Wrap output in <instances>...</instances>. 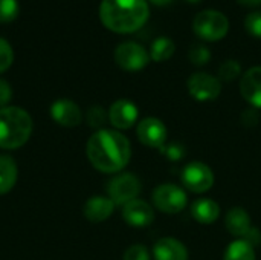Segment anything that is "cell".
Returning a JSON list of instances; mask_svg holds the SVG:
<instances>
[{"label":"cell","instance_id":"cell-9","mask_svg":"<svg viewBox=\"0 0 261 260\" xmlns=\"http://www.w3.org/2000/svg\"><path fill=\"white\" fill-rule=\"evenodd\" d=\"M188 92L197 101H214L222 92V83L206 72H196L188 78Z\"/></svg>","mask_w":261,"mask_h":260},{"label":"cell","instance_id":"cell-19","mask_svg":"<svg viewBox=\"0 0 261 260\" xmlns=\"http://www.w3.org/2000/svg\"><path fill=\"white\" fill-rule=\"evenodd\" d=\"M17 182V166L11 156H0V195L8 193Z\"/></svg>","mask_w":261,"mask_h":260},{"label":"cell","instance_id":"cell-26","mask_svg":"<svg viewBox=\"0 0 261 260\" xmlns=\"http://www.w3.org/2000/svg\"><path fill=\"white\" fill-rule=\"evenodd\" d=\"M14 60V51L11 48V44L5 40L0 38V74L5 72Z\"/></svg>","mask_w":261,"mask_h":260},{"label":"cell","instance_id":"cell-12","mask_svg":"<svg viewBox=\"0 0 261 260\" xmlns=\"http://www.w3.org/2000/svg\"><path fill=\"white\" fill-rule=\"evenodd\" d=\"M138 107L128 100H118L110 106L109 121L116 129H130L138 120Z\"/></svg>","mask_w":261,"mask_h":260},{"label":"cell","instance_id":"cell-18","mask_svg":"<svg viewBox=\"0 0 261 260\" xmlns=\"http://www.w3.org/2000/svg\"><path fill=\"white\" fill-rule=\"evenodd\" d=\"M191 216L196 222L203 225L214 224L220 216V207L216 201L208 198H200L193 202L191 205Z\"/></svg>","mask_w":261,"mask_h":260},{"label":"cell","instance_id":"cell-15","mask_svg":"<svg viewBox=\"0 0 261 260\" xmlns=\"http://www.w3.org/2000/svg\"><path fill=\"white\" fill-rule=\"evenodd\" d=\"M52 118L64 127H75L81 123L83 115L80 107L70 100H58L50 107Z\"/></svg>","mask_w":261,"mask_h":260},{"label":"cell","instance_id":"cell-28","mask_svg":"<svg viewBox=\"0 0 261 260\" xmlns=\"http://www.w3.org/2000/svg\"><path fill=\"white\" fill-rule=\"evenodd\" d=\"M161 150H162V153H164L170 161H173V162L180 161V159L185 156V149H184V146H180V144H177V143H173V144H170V146H164Z\"/></svg>","mask_w":261,"mask_h":260},{"label":"cell","instance_id":"cell-8","mask_svg":"<svg viewBox=\"0 0 261 260\" xmlns=\"http://www.w3.org/2000/svg\"><path fill=\"white\" fill-rule=\"evenodd\" d=\"M182 182L193 193H205L214 185V173L206 164L193 161L185 166L182 172Z\"/></svg>","mask_w":261,"mask_h":260},{"label":"cell","instance_id":"cell-29","mask_svg":"<svg viewBox=\"0 0 261 260\" xmlns=\"http://www.w3.org/2000/svg\"><path fill=\"white\" fill-rule=\"evenodd\" d=\"M124 260H150V253L144 245H132L124 253Z\"/></svg>","mask_w":261,"mask_h":260},{"label":"cell","instance_id":"cell-6","mask_svg":"<svg viewBox=\"0 0 261 260\" xmlns=\"http://www.w3.org/2000/svg\"><path fill=\"white\" fill-rule=\"evenodd\" d=\"M115 61L124 70H141L150 61V54L136 41H124L115 49Z\"/></svg>","mask_w":261,"mask_h":260},{"label":"cell","instance_id":"cell-27","mask_svg":"<svg viewBox=\"0 0 261 260\" xmlns=\"http://www.w3.org/2000/svg\"><path fill=\"white\" fill-rule=\"evenodd\" d=\"M245 28L254 37L261 38V11L249 12L245 18Z\"/></svg>","mask_w":261,"mask_h":260},{"label":"cell","instance_id":"cell-31","mask_svg":"<svg viewBox=\"0 0 261 260\" xmlns=\"http://www.w3.org/2000/svg\"><path fill=\"white\" fill-rule=\"evenodd\" d=\"M237 2L246 6H260L261 5V0H237Z\"/></svg>","mask_w":261,"mask_h":260},{"label":"cell","instance_id":"cell-5","mask_svg":"<svg viewBox=\"0 0 261 260\" xmlns=\"http://www.w3.org/2000/svg\"><path fill=\"white\" fill-rule=\"evenodd\" d=\"M188 202L187 193L184 188L174 184L158 185L153 192V204L158 210L167 215H176L185 210Z\"/></svg>","mask_w":261,"mask_h":260},{"label":"cell","instance_id":"cell-20","mask_svg":"<svg viewBox=\"0 0 261 260\" xmlns=\"http://www.w3.org/2000/svg\"><path fill=\"white\" fill-rule=\"evenodd\" d=\"M223 260H255L254 247L245 239H237L226 248Z\"/></svg>","mask_w":261,"mask_h":260},{"label":"cell","instance_id":"cell-11","mask_svg":"<svg viewBox=\"0 0 261 260\" xmlns=\"http://www.w3.org/2000/svg\"><path fill=\"white\" fill-rule=\"evenodd\" d=\"M225 227L234 238L245 241H248L251 234L255 231V228H252L251 225V216L242 207H234L226 213Z\"/></svg>","mask_w":261,"mask_h":260},{"label":"cell","instance_id":"cell-32","mask_svg":"<svg viewBox=\"0 0 261 260\" xmlns=\"http://www.w3.org/2000/svg\"><path fill=\"white\" fill-rule=\"evenodd\" d=\"M150 2H153L154 5H168L173 0H150Z\"/></svg>","mask_w":261,"mask_h":260},{"label":"cell","instance_id":"cell-24","mask_svg":"<svg viewBox=\"0 0 261 260\" xmlns=\"http://www.w3.org/2000/svg\"><path fill=\"white\" fill-rule=\"evenodd\" d=\"M18 15V0H0V21H12Z\"/></svg>","mask_w":261,"mask_h":260},{"label":"cell","instance_id":"cell-33","mask_svg":"<svg viewBox=\"0 0 261 260\" xmlns=\"http://www.w3.org/2000/svg\"><path fill=\"white\" fill-rule=\"evenodd\" d=\"M188 2H191V3H196V2H200V0H188Z\"/></svg>","mask_w":261,"mask_h":260},{"label":"cell","instance_id":"cell-1","mask_svg":"<svg viewBox=\"0 0 261 260\" xmlns=\"http://www.w3.org/2000/svg\"><path fill=\"white\" fill-rule=\"evenodd\" d=\"M87 158L102 173L121 172L130 161V141L116 130L101 129L87 141Z\"/></svg>","mask_w":261,"mask_h":260},{"label":"cell","instance_id":"cell-21","mask_svg":"<svg viewBox=\"0 0 261 260\" xmlns=\"http://www.w3.org/2000/svg\"><path fill=\"white\" fill-rule=\"evenodd\" d=\"M176 51V44L171 38L168 37H158L151 43L150 49V58L154 61H165L168 60Z\"/></svg>","mask_w":261,"mask_h":260},{"label":"cell","instance_id":"cell-3","mask_svg":"<svg viewBox=\"0 0 261 260\" xmlns=\"http://www.w3.org/2000/svg\"><path fill=\"white\" fill-rule=\"evenodd\" d=\"M32 133V120L20 107L0 109V149L14 150L26 144Z\"/></svg>","mask_w":261,"mask_h":260},{"label":"cell","instance_id":"cell-10","mask_svg":"<svg viewBox=\"0 0 261 260\" xmlns=\"http://www.w3.org/2000/svg\"><path fill=\"white\" fill-rule=\"evenodd\" d=\"M136 135L144 146L151 149H162L167 139V127L158 118H145L138 124Z\"/></svg>","mask_w":261,"mask_h":260},{"label":"cell","instance_id":"cell-4","mask_svg":"<svg viewBox=\"0 0 261 260\" xmlns=\"http://www.w3.org/2000/svg\"><path fill=\"white\" fill-rule=\"evenodd\" d=\"M193 29L200 38L208 40V41H217V40H222L228 34L229 20L220 11L203 9L194 17Z\"/></svg>","mask_w":261,"mask_h":260},{"label":"cell","instance_id":"cell-7","mask_svg":"<svg viewBox=\"0 0 261 260\" xmlns=\"http://www.w3.org/2000/svg\"><path fill=\"white\" fill-rule=\"evenodd\" d=\"M109 198L113 201L115 205H125L133 199H138L141 192L139 179L132 173H121L115 176L107 187Z\"/></svg>","mask_w":261,"mask_h":260},{"label":"cell","instance_id":"cell-25","mask_svg":"<svg viewBox=\"0 0 261 260\" xmlns=\"http://www.w3.org/2000/svg\"><path fill=\"white\" fill-rule=\"evenodd\" d=\"M107 118L109 116H107L106 110L102 107H99V106L90 107L87 110V113H86V120H87V124L90 127H101V126H104Z\"/></svg>","mask_w":261,"mask_h":260},{"label":"cell","instance_id":"cell-2","mask_svg":"<svg viewBox=\"0 0 261 260\" xmlns=\"http://www.w3.org/2000/svg\"><path fill=\"white\" fill-rule=\"evenodd\" d=\"M150 15L147 0H102L99 18L112 31L128 34L141 29Z\"/></svg>","mask_w":261,"mask_h":260},{"label":"cell","instance_id":"cell-14","mask_svg":"<svg viewBox=\"0 0 261 260\" xmlns=\"http://www.w3.org/2000/svg\"><path fill=\"white\" fill-rule=\"evenodd\" d=\"M240 92L251 106L261 109V66H254L243 74Z\"/></svg>","mask_w":261,"mask_h":260},{"label":"cell","instance_id":"cell-23","mask_svg":"<svg viewBox=\"0 0 261 260\" xmlns=\"http://www.w3.org/2000/svg\"><path fill=\"white\" fill-rule=\"evenodd\" d=\"M240 72H242V66H240V63L236 61V60H228V61H225V63L220 66V69H219V75H220V78L225 80V81H232V80H236V78L240 75Z\"/></svg>","mask_w":261,"mask_h":260},{"label":"cell","instance_id":"cell-13","mask_svg":"<svg viewBox=\"0 0 261 260\" xmlns=\"http://www.w3.org/2000/svg\"><path fill=\"white\" fill-rule=\"evenodd\" d=\"M124 221L132 227H147L153 222V208L142 199H133L122 208Z\"/></svg>","mask_w":261,"mask_h":260},{"label":"cell","instance_id":"cell-17","mask_svg":"<svg viewBox=\"0 0 261 260\" xmlns=\"http://www.w3.org/2000/svg\"><path fill=\"white\" fill-rule=\"evenodd\" d=\"M113 210H115V204L110 198L93 196L84 205V216L87 221L98 224V222H102L107 218H110Z\"/></svg>","mask_w":261,"mask_h":260},{"label":"cell","instance_id":"cell-30","mask_svg":"<svg viewBox=\"0 0 261 260\" xmlns=\"http://www.w3.org/2000/svg\"><path fill=\"white\" fill-rule=\"evenodd\" d=\"M11 97H12L11 86H9L5 80L0 78V107H5V106L9 103Z\"/></svg>","mask_w":261,"mask_h":260},{"label":"cell","instance_id":"cell-16","mask_svg":"<svg viewBox=\"0 0 261 260\" xmlns=\"http://www.w3.org/2000/svg\"><path fill=\"white\" fill-rule=\"evenodd\" d=\"M154 260H188V251L174 238H162L153 247Z\"/></svg>","mask_w":261,"mask_h":260},{"label":"cell","instance_id":"cell-22","mask_svg":"<svg viewBox=\"0 0 261 260\" xmlns=\"http://www.w3.org/2000/svg\"><path fill=\"white\" fill-rule=\"evenodd\" d=\"M188 57H190V60H191L194 64L202 66V64H205V63H208V61H210V58H211V52H210V49H208L205 44L194 43V44L190 48Z\"/></svg>","mask_w":261,"mask_h":260}]
</instances>
